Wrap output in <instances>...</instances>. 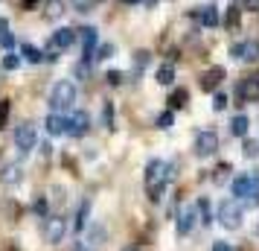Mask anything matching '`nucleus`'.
I'll return each instance as SVG.
<instances>
[{"label":"nucleus","instance_id":"obj_21","mask_svg":"<svg viewBox=\"0 0 259 251\" xmlns=\"http://www.w3.org/2000/svg\"><path fill=\"white\" fill-rule=\"evenodd\" d=\"M195 210H198V222L201 225H212V213H210V199L207 196H201L198 202H195Z\"/></svg>","mask_w":259,"mask_h":251},{"label":"nucleus","instance_id":"obj_38","mask_svg":"<svg viewBox=\"0 0 259 251\" xmlns=\"http://www.w3.org/2000/svg\"><path fill=\"white\" fill-rule=\"evenodd\" d=\"M0 47L6 50V53H12V47H15V35L12 32H3V35H0Z\"/></svg>","mask_w":259,"mask_h":251},{"label":"nucleus","instance_id":"obj_2","mask_svg":"<svg viewBox=\"0 0 259 251\" xmlns=\"http://www.w3.org/2000/svg\"><path fill=\"white\" fill-rule=\"evenodd\" d=\"M79 41V29H73V26H59L47 41V53H44V59L53 64V61H59V56L64 50H70L73 44Z\"/></svg>","mask_w":259,"mask_h":251},{"label":"nucleus","instance_id":"obj_12","mask_svg":"<svg viewBox=\"0 0 259 251\" xmlns=\"http://www.w3.org/2000/svg\"><path fill=\"white\" fill-rule=\"evenodd\" d=\"M88 129H91V114L88 111H73L67 117V134L70 137H84Z\"/></svg>","mask_w":259,"mask_h":251},{"label":"nucleus","instance_id":"obj_33","mask_svg":"<svg viewBox=\"0 0 259 251\" xmlns=\"http://www.w3.org/2000/svg\"><path fill=\"white\" fill-rule=\"evenodd\" d=\"M224 26H227V29H239V6H230V9H227Z\"/></svg>","mask_w":259,"mask_h":251},{"label":"nucleus","instance_id":"obj_4","mask_svg":"<svg viewBox=\"0 0 259 251\" xmlns=\"http://www.w3.org/2000/svg\"><path fill=\"white\" fill-rule=\"evenodd\" d=\"M233 96H236V105L259 102V70L250 73V76H242V79L233 85Z\"/></svg>","mask_w":259,"mask_h":251},{"label":"nucleus","instance_id":"obj_25","mask_svg":"<svg viewBox=\"0 0 259 251\" xmlns=\"http://www.w3.org/2000/svg\"><path fill=\"white\" fill-rule=\"evenodd\" d=\"M21 178H24V169L18 167V164H9V167L3 169V181L6 184H18Z\"/></svg>","mask_w":259,"mask_h":251},{"label":"nucleus","instance_id":"obj_1","mask_svg":"<svg viewBox=\"0 0 259 251\" xmlns=\"http://www.w3.org/2000/svg\"><path fill=\"white\" fill-rule=\"evenodd\" d=\"M143 181H146V193H149V202L157 204L163 202L166 196V184H169V161H163V158H152L149 164H146V175H143Z\"/></svg>","mask_w":259,"mask_h":251},{"label":"nucleus","instance_id":"obj_15","mask_svg":"<svg viewBox=\"0 0 259 251\" xmlns=\"http://www.w3.org/2000/svg\"><path fill=\"white\" fill-rule=\"evenodd\" d=\"M192 18H198L201 26H219V9L215 6H195Z\"/></svg>","mask_w":259,"mask_h":251},{"label":"nucleus","instance_id":"obj_7","mask_svg":"<svg viewBox=\"0 0 259 251\" xmlns=\"http://www.w3.org/2000/svg\"><path fill=\"white\" fill-rule=\"evenodd\" d=\"M67 237V219L64 216H47L44 219V242L47 245H59Z\"/></svg>","mask_w":259,"mask_h":251},{"label":"nucleus","instance_id":"obj_28","mask_svg":"<svg viewBox=\"0 0 259 251\" xmlns=\"http://www.w3.org/2000/svg\"><path fill=\"white\" fill-rule=\"evenodd\" d=\"M230 172H233V167L224 161V164H219V167H215V172H212V181H215V184H224V181L230 178Z\"/></svg>","mask_w":259,"mask_h":251},{"label":"nucleus","instance_id":"obj_31","mask_svg":"<svg viewBox=\"0 0 259 251\" xmlns=\"http://www.w3.org/2000/svg\"><path fill=\"white\" fill-rule=\"evenodd\" d=\"M32 210H35V216H41V219H47L50 202L44 199V196H35V202H32Z\"/></svg>","mask_w":259,"mask_h":251},{"label":"nucleus","instance_id":"obj_30","mask_svg":"<svg viewBox=\"0 0 259 251\" xmlns=\"http://www.w3.org/2000/svg\"><path fill=\"white\" fill-rule=\"evenodd\" d=\"M73 79H79V82L91 79V61H76V67H73Z\"/></svg>","mask_w":259,"mask_h":251},{"label":"nucleus","instance_id":"obj_27","mask_svg":"<svg viewBox=\"0 0 259 251\" xmlns=\"http://www.w3.org/2000/svg\"><path fill=\"white\" fill-rule=\"evenodd\" d=\"M111 56H117V44L108 41V44H99V47H96V61H108Z\"/></svg>","mask_w":259,"mask_h":251},{"label":"nucleus","instance_id":"obj_22","mask_svg":"<svg viewBox=\"0 0 259 251\" xmlns=\"http://www.w3.org/2000/svg\"><path fill=\"white\" fill-rule=\"evenodd\" d=\"M154 126H157L160 132H169V129L175 126V111H169V108H166V111H160V114L154 117Z\"/></svg>","mask_w":259,"mask_h":251},{"label":"nucleus","instance_id":"obj_41","mask_svg":"<svg viewBox=\"0 0 259 251\" xmlns=\"http://www.w3.org/2000/svg\"><path fill=\"white\" fill-rule=\"evenodd\" d=\"M212 251H233V248H230V242H224V239H215V242H212Z\"/></svg>","mask_w":259,"mask_h":251},{"label":"nucleus","instance_id":"obj_32","mask_svg":"<svg viewBox=\"0 0 259 251\" xmlns=\"http://www.w3.org/2000/svg\"><path fill=\"white\" fill-rule=\"evenodd\" d=\"M73 3V9H76V12H91V9H94V6H99V3H102V0H70Z\"/></svg>","mask_w":259,"mask_h":251},{"label":"nucleus","instance_id":"obj_6","mask_svg":"<svg viewBox=\"0 0 259 251\" xmlns=\"http://www.w3.org/2000/svg\"><path fill=\"white\" fill-rule=\"evenodd\" d=\"M219 222H222V228H227V231H239L242 228V204L239 202H222L219 204V216H215Z\"/></svg>","mask_w":259,"mask_h":251},{"label":"nucleus","instance_id":"obj_18","mask_svg":"<svg viewBox=\"0 0 259 251\" xmlns=\"http://www.w3.org/2000/svg\"><path fill=\"white\" fill-rule=\"evenodd\" d=\"M166 102H169V111H181V108L189 102L187 88H172V91H169V96H166Z\"/></svg>","mask_w":259,"mask_h":251},{"label":"nucleus","instance_id":"obj_14","mask_svg":"<svg viewBox=\"0 0 259 251\" xmlns=\"http://www.w3.org/2000/svg\"><path fill=\"white\" fill-rule=\"evenodd\" d=\"M64 12H67L64 0H44V3H41V15H44V21H50V24L61 21V15Z\"/></svg>","mask_w":259,"mask_h":251},{"label":"nucleus","instance_id":"obj_34","mask_svg":"<svg viewBox=\"0 0 259 251\" xmlns=\"http://www.w3.org/2000/svg\"><path fill=\"white\" fill-rule=\"evenodd\" d=\"M105 82L111 85V88H119V85L125 82V73H122V70H108L105 73Z\"/></svg>","mask_w":259,"mask_h":251},{"label":"nucleus","instance_id":"obj_35","mask_svg":"<svg viewBox=\"0 0 259 251\" xmlns=\"http://www.w3.org/2000/svg\"><path fill=\"white\" fill-rule=\"evenodd\" d=\"M114 117H117V114H114V105L105 102V105H102V123H105V129H114Z\"/></svg>","mask_w":259,"mask_h":251},{"label":"nucleus","instance_id":"obj_42","mask_svg":"<svg viewBox=\"0 0 259 251\" xmlns=\"http://www.w3.org/2000/svg\"><path fill=\"white\" fill-rule=\"evenodd\" d=\"M245 9L247 12H259V0H245Z\"/></svg>","mask_w":259,"mask_h":251},{"label":"nucleus","instance_id":"obj_10","mask_svg":"<svg viewBox=\"0 0 259 251\" xmlns=\"http://www.w3.org/2000/svg\"><path fill=\"white\" fill-rule=\"evenodd\" d=\"M230 59L256 61L259 59V41H236V44H230Z\"/></svg>","mask_w":259,"mask_h":251},{"label":"nucleus","instance_id":"obj_16","mask_svg":"<svg viewBox=\"0 0 259 251\" xmlns=\"http://www.w3.org/2000/svg\"><path fill=\"white\" fill-rule=\"evenodd\" d=\"M44 129H47V134H53V137H59V134H67V117H61V114H50L47 120H44Z\"/></svg>","mask_w":259,"mask_h":251},{"label":"nucleus","instance_id":"obj_43","mask_svg":"<svg viewBox=\"0 0 259 251\" xmlns=\"http://www.w3.org/2000/svg\"><path fill=\"white\" fill-rule=\"evenodd\" d=\"M41 155L50 158V155H53V146H50V144H41Z\"/></svg>","mask_w":259,"mask_h":251},{"label":"nucleus","instance_id":"obj_8","mask_svg":"<svg viewBox=\"0 0 259 251\" xmlns=\"http://www.w3.org/2000/svg\"><path fill=\"white\" fill-rule=\"evenodd\" d=\"M192 149H195V155L198 158H210L219 152V134L212 132V129H201L198 134H195V144H192Z\"/></svg>","mask_w":259,"mask_h":251},{"label":"nucleus","instance_id":"obj_13","mask_svg":"<svg viewBox=\"0 0 259 251\" xmlns=\"http://www.w3.org/2000/svg\"><path fill=\"white\" fill-rule=\"evenodd\" d=\"M253 187H256L253 175H236V178L230 181V196H233V199H247V196L253 193Z\"/></svg>","mask_w":259,"mask_h":251},{"label":"nucleus","instance_id":"obj_46","mask_svg":"<svg viewBox=\"0 0 259 251\" xmlns=\"http://www.w3.org/2000/svg\"><path fill=\"white\" fill-rule=\"evenodd\" d=\"M122 3H128V6H137V3H140V0H122Z\"/></svg>","mask_w":259,"mask_h":251},{"label":"nucleus","instance_id":"obj_5","mask_svg":"<svg viewBox=\"0 0 259 251\" xmlns=\"http://www.w3.org/2000/svg\"><path fill=\"white\" fill-rule=\"evenodd\" d=\"M38 144V132H35V123H21L18 129H15V149H18V155L26 158Z\"/></svg>","mask_w":259,"mask_h":251},{"label":"nucleus","instance_id":"obj_3","mask_svg":"<svg viewBox=\"0 0 259 251\" xmlns=\"http://www.w3.org/2000/svg\"><path fill=\"white\" fill-rule=\"evenodd\" d=\"M47 102L56 114H59V111H70L73 102H76V85H73L70 79H59V82L53 85Z\"/></svg>","mask_w":259,"mask_h":251},{"label":"nucleus","instance_id":"obj_36","mask_svg":"<svg viewBox=\"0 0 259 251\" xmlns=\"http://www.w3.org/2000/svg\"><path fill=\"white\" fill-rule=\"evenodd\" d=\"M212 108H215V111H224V108H227V94H224V91H215V94H212Z\"/></svg>","mask_w":259,"mask_h":251},{"label":"nucleus","instance_id":"obj_23","mask_svg":"<svg viewBox=\"0 0 259 251\" xmlns=\"http://www.w3.org/2000/svg\"><path fill=\"white\" fill-rule=\"evenodd\" d=\"M88 213H91V199H84V202L79 204V213H76V222H73L76 231H84V228H88Z\"/></svg>","mask_w":259,"mask_h":251},{"label":"nucleus","instance_id":"obj_17","mask_svg":"<svg viewBox=\"0 0 259 251\" xmlns=\"http://www.w3.org/2000/svg\"><path fill=\"white\" fill-rule=\"evenodd\" d=\"M154 82L163 85V88H172V85H175V64H172V61H163V64L154 70Z\"/></svg>","mask_w":259,"mask_h":251},{"label":"nucleus","instance_id":"obj_9","mask_svg":"<svg viewBox=\"0 0 259 251\" xmlns=\"http://www.w3.org/2000/svg\"><path fill=\"white\" fill-rule=\"evenodd\" d=\"M224 76H227V70H224L222 64H212L210 70L201 73V79H198L201 91H207V94H215V91H219V85L224 82Z\"/></svg>","mask_w":259,"mask_h":251},{"label":"nucleus","instance_id":"obj_45","mask_svg":"<svg viewBox=\"0 0 259 251\" xmlns=\"http://www.w3.org/2000/svg\"><path fill=\"white\" fill-rule=\"evenodd\" d=\"M119 251H137V245H122Z\"/></svg>","mask_w":259,"mask_h":251},{"label":"nucleus","instance_id":"obj_37","mask_svg":"<svg viewBox=\"0 0 259 251\" xmlns=\"http://www.w3.org/2000/svg\"><path fill=\"white\" fill-rule=\"evenodd\" d=\"M9 99H0V129H6V123H9Z\"/></svg>","mask_w":259,"mask_h":251},{"label":"nucleus","instance_id":"obj_44","mask_svg":"<svg viewBox=\"0 0 259 251\" xmlns=\"http://www.w3.org/2000/svg\"><path fill=\"white\" fill-rule=\"evenodd\" d=\"M3 32H9V21H6V18H0V35H3Z\"/></svg>","mask_w":259,"mask_h":251},{"label":"nucleus","instance_id":"obj_40","mask_svg":"<svg viewBox=\"0 0 259 251\" xmlns=\"http://www.w3.org/2000/svg\"><path fill=\"white\" fill-rule=\"evenodd\" d=\"M88 237H91V239H102V237H105V231H102L99 225H94L91 231H88Z\"/></svg>","mask_w":259,"mask_h":251},{"label":"nucleus","instance_id":"obj_19","mask_svg":"<svg viewBox=\"0 0 259 251\" xmlns=\"http://www.w3.org/2000/svg\"><path fill=\"white\" fill-rule=\"evenodd\" d=\"M230 137H247V129H250V120H247V114H236L233 120H230Z\"/></svg>","mask_w":259,"mask_h":251},{"label":"nucleus","instance_id":"obj_47","mask_svg":"<svg viewBox=\"0 0 259 251\" xmlns=\"http://www.w3.org/2000/svg\"><path fill=\"white\" fill-rule=\"evenodd\" d=\"M253 234H256V237H259V219H256V225H253Z\"/></svg>","mask_w":259,"mask_h":251},{"label":"nucleus","instance_id":"obj_24","mask_svg":"<svg viewBox=\"0 0 259 251\" xmlns=\"http://www.w3.org/2000/svg\"><path fill=\"white\" fill-rule=\"evenodd\" d=\"M21 56H24L26 61H32V64L44 61V53H41L38 47H32V44H21Z\"/></svg>","mask_w":259,"mask_h":251},{"label":"nucleus","instance_id":"obj_39","mask_svg":"<svg viewBox=\"0 0 259 251\" xmlns=\"http://www.w3.org/2000/svg\"><path fill=\"white\" fill-rule=\"evenodd\" d=\"M41 3L44 0H21V9L24 12H32V9H41Z\"/></svg>","mask_w":259,"mask_h":251},{"label":"nucleus","instance_id":"obj_11","mask_svg":"<svg viewBox=\"0 0 259 251\" xmlns=\"http://www.w3.org/2000/svg\"><path fill=\"white\" fill-rule=\"evenodd\" d=\"M195 219H198V210H195V204H187L181 213L175 216V234L178 237H187L192 234V228H195Z\"/></svg>","mask_w":259,"mask_h":251},{"label":"nucleus","instance_id":"obj_29","mask_svg":"<svg viewBox=\"0 0 259 251\" xmlns=\"http://www.w3.org/2000/svg\"><path fill=\"white\" fill-rule=\"evenodd\" d=\"M21 61H24L21 53H6V56H3V70H18Z\"/></svg>","mask_w":259,"mask_h":251},{"label":"nucleus","instance_id":"obj_26","mask_svg":"<svg viewBox=\"0 0 259 251\" xmlns=\"http://www.w3.org/2000/svg\"><path fill=\"white\" fill-rule=\"evenodd\" d=\"M242 155L245 158H256L259 155V140L256 137H242Z\"/></svg>","mask_w":259,"mask_h":251},{"label":"nucleus","instance_id":"obj_20","mask_svg":"<svg viewBox=\"0 0 259 251\" xmlns=\"http://www.w3.org/2000/svg\"><path fill=\"white\" fill-rule=\"evenodd\" d=\"M131 64H134V76H140L149 64H152V53L149 50H134V56H131Z\"/></svg>","mask_w":259,"mask_h":251}]
</instances>
